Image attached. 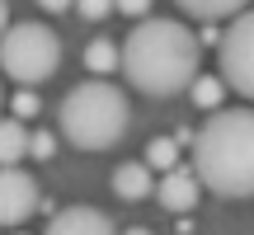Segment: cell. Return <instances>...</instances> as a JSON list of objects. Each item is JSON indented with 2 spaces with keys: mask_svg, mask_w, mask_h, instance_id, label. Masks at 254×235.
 <instances>
[{
  "mask_svg": "<svg viewBox=\"0 0 254 235\" xmlns=\"http://www.w3.org/2000/svg\"><path fill=\"white\" fill-rule=\"evenodd\" d=\"M184 14H193L198 24H217V19H231L250 5V0H174Z\"/></svg>",
  "mask_w": 254,
  "mask_h": 235,
  "instance_id": "11",
  "label": "cell"
},
{
  "mask_svg": "<svg viewBox=\"0 0 254 235\" xmlns=\"http://www.w3.org/2000/svg\"><path fill=\"white\" fill-rule=\"evenodd\" d=\"M217 80L226 90H236L240 99L254 94V19H250V9L231 14L226 38L217 43Z\"/></svg>",
  "mask_w": 254,
  "mask_h": 235,
  "instance_id": "5",
  "label": "cell"
},
{
  "mask_svg": "<svg viewBox=\"0 0 254 235\" xmlns=\"http://www.w3.org/2000/svg\"><path fill=\"white\" fill-rule=\"evenodd\" d=\"M62 136L80 151H109L127 136L132 122V104L113 80H80L57 109Z\"/></svg>",
  "mask_w": 254,
  "mask_h": 235,
  "instance_id": "3",
  "label": "cell"
},
{
  "mask_svg": "<svg viewBox=\"0 0 254 235\" xmlns=\"http://www.w3.org/2000/svg\"><path fill=\"white\" fill-rule=\"evenodd\" d=\"M47 235H118V226H113L99 207H85L80 202V207H62L57 212Z\"/></svg>",
  "mask_w": 254,
  "mask_h": 235,
  "instance_id": "8",
  "label": "cell"
},
{
  "mask_svg": "<svg viewBox=\"0 0 254 235\" xmlns=\"http://www.w3.org/2000/svg\"><path fill=\"white\" fill-rule=\"evenodd\" d=\"M28 155H33V160H52L57 155V136L52 132H28Z\"/></svg>",
  "mask_w": 254,
  "mask_h": 235,
  "instance_id": "15",
  "label": "cell"
},
{
  "mask_svg": "<svg viewBox=\"0 0 254 235\" xmlns=\"http://www.w3.org/2000/svg\"><path fill=\"white\" fill-rule=\"evenodd\" d=\"M198 61H202L198 33L179 19H160V14L136 19V28L118 47V71L151 99L184 94L189 80L198 75Z\"/></svg>",
  "mask_w": 254,
  "mask_h": 235,
  "instance_id": "1",
  "label": "cell"
},
{
  "mask_svg": "<svg viewBox=\"0 0 254 235\" xmlns=\"http://www.w3.org/2000/svg\"><path fill=\"white\" fill-rule=\"evenodd\" d=\"M14 235H24V231H14Z\"/></svg>",
  "mask_w": 254,
  "mask_h": 235,
  "instance_id": "23",
  "label": "cell"
},
{
  "mask_svg": "<svg viewBox=\"0 0 254 235\" xmlns=\"http://www.w3.org/2000/svg\"><path fill=\"white\" fill-rule=\"evenodd\" d=\"M113 9H123V14H132V19H146L151 0H113Z\"/></svg>",
  "mask_w": 254,
  "mask_h": 235,
  "instance_id": "18",
  "label": "cell"
},
{
  "mask_svg": "<svg viewBox=\"0 0 254 235\" xmlns=\"http://www.w3.org/2000/svg\"><path fill=\"white\" fill-rule=\"evenodd\" d=\"M123 235H151V231H146V226H127Z\"/></svg>",
  "mask_w": 254,
  "mask_h": 235,
  "instance_id": "21",
  "label": "cell"
},
{
  "mask_svg": "<svg viewBox=\"0 0 254 235\" xmlns=\"http://www.w3.org/2000/svg\"><path fill=\"white\" fill-rule=\"evenodd\" d=\"M151 193L160 198V207L165 212H174V217H189L193 207H198V193H202V183L193 179V170H165L160 174V183H151Z\"/></svg>",
  "mask_w": 254,
  "mask_h": 235,
  "instance_id": "7",
  "label": "cell"
},
{
  "mask_svg": "<svg viewBox=\"0 0 254 235\" xmlns=\"http://www.w3.org/2000/svg\"><path fill=\"white\" fill-rule=\"evenodd\" d=\"M5 24H9V9H5V0H0V33H5Z\"/></svg>",
  "mask_w": 254,
  "mask_h": 235,
  "instance_id": "20",
  "label": "cell"
},
{
  "mask_svg": "<svg viewBox=\"0 0 254 235\" xmlns=\"http://www.w3.org/2000/svg\"><path fill=\"white\" fill-rule=\"evenodd\" d=\"M28 160V127L19 118H0V165Z\"/></svg>",
  "mask_w": 254,
  "mask_h": 235,
  "instance_id": "10",
  "label": "cell"
},
{
  "mask_svg": "<svg viewBox=\"0 0 254 235\" xmlns=\"http://www.w3.org/2000/svg\"><path fill=\"white\" fill-rule=\"evenodd\" d=\"M151 170H146L141 160H127L113 170V193H118L123 202H141V198H151Z\"/></svg>",
  "mask_w": 254,
  "mask_h": 235,
  "instance_id": "9",
  "label": "cell"
},
{
  "mask_svg": "<svg viewBox=\"0 0 254 235\" xmlns=\"http://www.w3.org/2000/svg\"><path fill=\"white\" fill-rule=\"evenodd\" d=\"M141 165L146 170H160V174L174 170V165H179V146H174L170 136H155V141H146V160Z\"/></svg>",
  "mask_w": 254,
  "mask_h": 235,
  "instance_id": "14",
  "label": "cell"
},
{
  "mask_svg": "<svg viewBox=\"0 0 254 235\" xmlns=\"http://www.w3.org/2000/svg\"><path fill=\"white\" fill-rule=\"evenodd\" d=\"M9 109H14V118L24 122V118H33V113H38V94H33V90L24 85V90L14 94V104H9Z\"/></svg>",
  "mask_w": 254,
  "mask_h": 235,
  "instance_id": "16",
  "label": "cell"
},
{
  "mask_svg": "<svg viewBox=\"0 0 254 235\" xmlns=\"http://www.w3.org/2000/svg\"><path fill=\"white\" fill-rule=\"evenodd\" d=\"M193 179L217 198H250L254 193V113L217 109L193 141Z\"/></svg>",
  "mask_w": 254,
  "mask_h": 235,
  "instance_id": "2",
  "label": "cell"
},
{
  "mask_svg": "<svg viewBox=\"0 0 254 235\" xmlns=\"http://www.w3.org/2000/svg\"><path fill=\"white\" fill-rule=\"evenodd\" d=\"M189 94H193V104H198V109H221V99H226V85L217 80V75H193L189 80Z\"/></svg>",
  "mask_w": 254,
  "mask_h": 235,
  "instance_id": "13",
  "label": "cell"
},
{
  "mask_svg": "<svg viewBox=\"0 0 254 235\" xmlns=\"http://www.w3.org/2000/svg\"><path fill=\"white\" fill-rule=\"evenodd\" d=\"M0 104H5V90H0Z\"/></svg>",
  "mask_w": 254,
  "mask_h": 235,
  "instance_id": "22",
  "label": "cell"
},
{
  "mask_svg": "<svg viewBox=\"0 0 254 235\" xmlns=\"http://www.w3.org/2000/svg\"><path fill=\"white\" fill-rule=\"evenodd\" d=\"M38 179L19 165H0V226L14 231L38 212Z\"/></svg>",
  "mask_w": 254,
  "mask_h": 235,
  "instance_id": "6",
  "label": "cell"
},
{
  "mask_svg": "<svg viewBox=\"0 0 254 235\" xmlns=\"http://www.w3.org/2000/svg\"><path fill=\"white\" fill-rule=\"evenodd\" d=\"M85 66H90L94 75H113L118 71V43H113V38H94V43L85 47Z\"/></svg>",
  "mask_w": 254,
  "mask_h": 235,
  "instance_id": "12",
  "label": "cell"
},
{
  "mask_svg": "<svg viewBox=\"0 0 254 235\" xmlns=\"http://www.w3.org/2000/svg\"><path fill=\"white\" fill-rule=\"evenodd\" d=\"M62 66V38L52 33L38 19H24V24H9L0 33V71L19 85H43L47 75Z\"/></svg>",
  "mask_w": 254,
  "mask_h": 235,
  "instance_id": "4",
  "label": "cell"
},
{
  "mask_svg": "<svg viewBox=\"0 0 254 235\" xmlns=\"http://www.w3.org/2000/svg\"><path fill=\"white\" fill-rule=\"evenodd\" d=\"M38 5H43L47 14H62V9H71V0H38Z\"/></svg>",
  "mask_w": 254,
  "mask_h": 235,
  "instance_id": "19",
  "label": "cell"
},
{
  "mask_svg": "<svg viewBox=\"0 0 254 235\" xmlns=\"http://www.w3.org/2000/svg\"><path fill=\"white\" fill-rule=\"evenodd\" d=\"M75 9H80L85 19H109L113 14V0H71Z\"/></svg>",
  "mask_w": 254,
  "mask_h": 235,
  "instance_id": "17",
  "label": "cell"
}]
</instances>
